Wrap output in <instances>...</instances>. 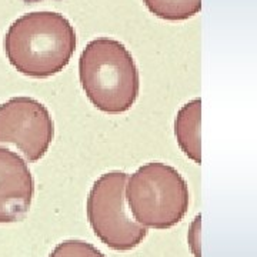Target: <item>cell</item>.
Listing matches in <instances>:
<instances>
[{"label": "cell", "instance_id": "ba28073f", "mask_svg": "<svg viewBox=\"0 0 257 257\" xmlns=\"http://www.w3.org/2000/svg\"><path fill=\"white\" fill-rule=\"evenodd\" d=\"M150 13L165 20H187L202 10V0H143Z\"/></svg>", "mask_w": 257, "mask_h": 257}, {"label": "cell", "instance_id": "7a4b0ae2", "mask_svg": "<svg viewBox=\"0 0 257 257\" xmlns=\"http://www.w3.org/2000/svg\"><path fill=\"white\" fill-rule=\"evenodd\" d=\"M79 77L87 99L104 113H124L138 100V66L119 40L99 37L87 43L79 59Z\"/></svg>", "mask_w": 257, "mask_h": 257}, {"label": "cell", "instance_id": "6da1fadb", "mask_svg": "<svg viewBox=\"0 0 257 257\" xmlns=\"http://www.w3.org/2000/svg\"><path fill=\"white\" fill-rule=\"evenodd\" d=\"M3 46L18 72L46 79L69 64L76 50V32L60 13L32 12L10 25Z\"/></svg>", "mask_w": 257, "mask_h": 257}, {"label": "cell", "instance_id": "5b68a950", "mask_svg": "<svg viewBox=\"0 0 257 257\" xmlns=\"http://www.w3.org/2000/svg\"><path fill=\"white\" fill-rule=\"evenodd\" d=\"M53 138L55 123L43 103L19 96L0 106V145L18 147L29 162L45 156Z\"/></svg>", "mask_w": 257, "mask_h": 257}, {"label": "cell", "instance_id": "9c48e42d", "mask_svg": "<svg viewBox=\"0 0 257 257\" xmlns=\"http://www.w3.org/2000/svg\"><path fill=\"white\" fill-rule=\"evenodd\" d=\"M49 257H106L99 248L83 240L70 239L59 243Z\"/></svg>", "mask_w": 257, "mask_h": 257}, {"label": "cell", "instance_id": "52a82bcc", "mask_svg": "<svg viewBox=\"0 0 257 257\" xmlns=\"http://www.w3.org/2000/svg\"><path fill=\"white\" fill-rule=\"evenodd\" d=\"M200 99L186 103L177 111L175 120V135L177 143L186 156L196 165L202 163L200 153Z\"/></svg>", "mask_w": 257, "mask_h": 257}, {"label": "cell", "instance_id": "3957f363", "mask_svg": "<svg viewBox=\"0 0 257 257\" xmlns=\"http://www.w3.org/2000/svg\"><path fill=\"white\" fill-rule=\"evenodd\" d=\"M124 196L139 224L166 230L183 220L189 210V186L175 167L152 162L127 179Z\"/></svg>", "mask_w": 257, "mask_h": 257}, {"label": "cell", "instance_id": "30bf717a", "mask_svg": "<svg viewBox=\"0 0 257 257\" xmlns=\"http://www.w3.org/2000/svg\"><path fill=\"white\" fill-rule=\"evenodd\" d=\"M199 220H200V217H197V219L194 220V223H193L192 226V231H190L192 234L193 233L196 234V239L193 240V237L189 236V243H190L193 253L196 254V257H200V251H199V240H197V234H199V231H197V229H199Z\"/></svg>", "mask_w": 257, "mask_h": 257}, {"label": "cell", "instance_id": "277c9868", "mask_svg": "<svg viewBox=\"0 0 257 257\" xmlns=\"http://www.w3.org/2000/svg\"><path fill=\"white\" fill-rule=\"evenodd\" d=\"M127 179L124 172L101 175L93 183L86 202L87 220L94 234L116 251L138 247L147 236V227L128 214L124 196Z\"/></svg>", "mask_w": 257, "mask_h": 257}, {"label": "cell", "instance_id": "8992f818", "mask_svg": "<svg viewBox=\"0 0 257 257\" xmlns=\"http://www.w3.org/2000/svg\"><path fill=\"white\" fill-rule=\"evenodd\" d=\"M35 196V180L26 162L0 147V223L23 220Z\"/></svg>", "mask_w": 257, "mask_h": 257}]
</instances>
